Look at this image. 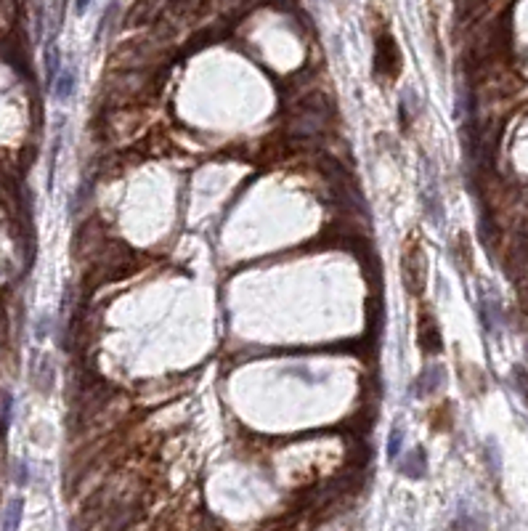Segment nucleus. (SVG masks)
Instances as JSON below:
<instances>
[{"instance_id":"f257e3e1","label":"nucleus","mask_w":528,"mask_h":531,"mask_svg":"<svg viewBox=\"0 0 528 531\" xmlns=\"http://www.w3.org/2000/svg\"><path fill=\"white\" fill-rule=\"evenodd\" d=\"M401 282L412 298H419L427 284V252L417 232H412L401 244Z\"/></svg>"},{"instance_id":"f03ea898","label":"nucleus","mask_w":528,"mask_h":531,"mask_svg":"<svg viewBox=\"0 0 528 531\" xmlns=\"http://www.w3.org/2000/svg\"><path fill=\"white\" fill-rule=\"evenodd\" d=\"M417 343L427 356L441 354V348H444L441 329H438V322L433 319L430 308H422V314L417 317Z\"/></svg>"},{"instance_id":"7ed1b4c3","label":"nucleus","mask_w":528,"mask_h":531,"mask_svg":"<svg viewBox=\"0 0 528 531\" xmlns=\"http://www.w3.org/2000/svg\"><path fill=\"white\" fill-rule=\"evenodd\" d=\"M374 59H377V64H374V69H377V75H385L390 80V77L399 75L401 69V51L399 46H396V40L393 38H380L377 40V51H374Z\"/></svg>"},{"instance_id":"20e7f679","label":"nucleus","mask_w":528,"mask_h":531,"mask_svg":"<svg viewBox=\"0 0 528 531\" xmlns=\"http://www.w3.org/2000/svg\"><path fill=\"white\" fill-rule=\"evenodd\" d=\"M21 497L11 500L6 512H3V523H0V531H19V523H21Z\"/></svg>"},{"instance_id":"39448f33","label":"nucleus","mask_w":528,"mask_h":531,"mask_svg":"<svg viewBox=\"0 0 528 531\" xmlns=\"http://www.w3.org/2000/svg\"><path fill=\"white\" fill-rule=\"evenodd\" d=\"M69 91H72V72H64V75L59 77V85H56V94L61 96V99H66V96H69Z\"/></svg>"}]
</instances>
